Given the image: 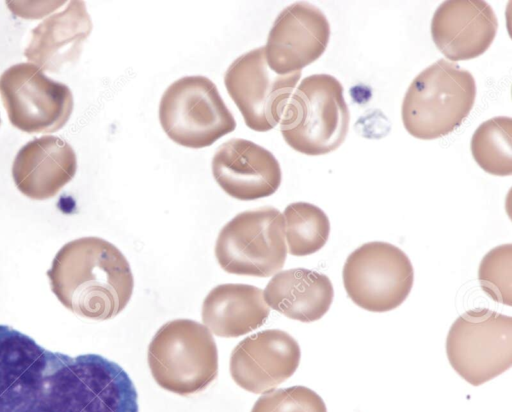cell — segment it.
<instances>
[{
  "mask_svg": "<svg viewBox=\"0 0 512 412\" xmlns=\"http://www.w3.org/2000/svg\"><path fill=\"white\" fill-rule=\"evenodd\" d=\"M77 169L76 154L65 140L46 135L35 138L17 153L12 176L15 185L25 196L44 200L54 197Z\"/></svg>",
  "mask_w": 512,
  "mask_h": 412,
  "instance_id": "16",
  "label": "cell"
},
{
  "mask_svg": "<svg viewBox=\"0 0 512 412\" xmlns=\"http://www.w3.org/2000/svg\"><path fill=\"white\" fill-rule=\"evenodd\" d=\"M342 278L352 302L367 311L383 313L397 308L408 297L414 270L399 247L372 241L349 254Z\"/></svg>",
  "mask_w": 512,
  "mask_h": 412,
  "instance_id": "9",
  "label": "cell"
},
{
  "mask_svg": "<svg viewBox=\"0 0 512 412\" xmlns=\"http://www.w3.org/2000/svg\"><path fill=\"white\" fill-rule=\"evenodd\" d=\"M148 365L155 382L187 396L207 388L218 374V351L212 333L190 319L163 324L148 346Z\"/></svg>",
  "mask_w": 512,
  "mask_h": 412,
  "instance_id": "5",
  "label": "cell"
},
{
  "mask_svg": "<svg viewBox=\"0 0 512 412\" xmlns=\"http://www.w3.org/2000/svg\"><path fill=\"white\" fill-rule=\"evenodd\" d=\"M446 354L473 386L497 377L512 365V318L486 308L466 311L450 327Z\"/></svg>",
  "mask_w": 512,
  "mask_h": 412,
  "instance_id": "8",
  "label": "cell"
},
{
  "mask_svg": "<svg viewBox=\"0 0 512 412\" xmlns=\"http://www.w3.org/2000/svg\"><path fill=\"white\" fill-rule=\"evenodd\" d=\"M349 121L342 84L332 75L313 74L294 90L279 124L292 149L319 156L340 147L346 139Z\"/></svg>",
  "mask_w": 512,
  "mask_h": 412,
  "instance_id": "4",
  "label": "cell"
},
{
  "mask_svg": "<svg viewBox=\"0 0 512 412\" xmlns=\"http://www.w3.org/2000/svg\"><path fill=\"white\" fill-rule=\"evenodd\" d=\"M270 314L262 289L247 284H221L207 294L202 321L209 331L224 338L245 335L262 326Z\"/></svg>",
  "mask_w": 512,
  "mask_h": 412,
  "instance_id": "19",
  "label": "cell"
},
{
  "mask_svg": "<svg viewBox=\"0 0 512 412\" xmlns=\"http://www.w3.org/2000/svg\"><path fill=\"white\" fill-rule=\"evenodd\" d=\"M498 28L492 7L482 0H448L436 9L431 36L451 61L470 60L485 53Z\"/></svg>",
  "mask_w": 512,
  "mask_h": 412,
  "instance_id": "15",
  "label": "cell"
},
{
  "mask_svg": "<svg viewBox=\"0 0 512 412\" xmlns=\"http://www.w3.org/2000/svg\"><path fill=\"white\" fill-rule=\"evenodd\" d=\"M137 399L117 363L52 352L0 325V412H138Z\"/></svg>",
  "mask_w": 512,
  "mask_h": 412,
  "instance_id": "1",
  "label": "cell"
},
{
  "mask_svg": "<svg viewBox=\"0 0 512 412\" xmlns=\"http://www.w3.org/2000/svg\"><path fill=\"white\" fill-rule=\"evenodd\" d=\"M159 121L178 145L201 149L236 128L216 85L205 76H184L168 86L159 104Z\"/></svg>",
  "mask_w": 512,
  "mask_h": 412,
  "instance_id": "6",
  "label": "cell"
},
{
  "mask_svg": "<svg viewBox=\"0 0 512 412\" xmlns=\"http://www.w3.org/2000/svg\"><path fill=\"white\" fill-rule=\"evenodd\" d=\"M92 22L83 1H71L64 11L55 13L33 31L25 57L42 71L58 72L76 61Z\"/></svg>",
  "mask_w": 512,
  "mask_h": 412,
  "instance_id": "17",
  "label": "cell"
},
{
  "mask_svg": "<svg viewBox=\"0 0 512 412\" xmlns=\"http://www.w3.org/2000/svg\"><path fill=\"white\" fill-rule=\"evenodd\" d=\"M52 292L75 314L108 320L124 310L133 293L134 278L124 254L99 237L66 243L47 271Z\"/></svg>",
  "mask_w": 512,
  "mask_h": 412,
  "instance_id": "2",
  "label": "cell"
},
{
  "mask_svg": "<svg viewBox=\"0 0 512 412\" xmlns=\"http://www.w3.org/2000/svg\"><path fill=\"white\" fill-rule=\"evenodd\" d=\"M301 77V71L287 75L273 72L259 47L236 58L227 68L224 84L246 125L267 132L281 121L285 107Z\"/></svg>",
  "mask_w": 512,
  "mask_h": 412,
  "instance_id": "11",
  "label": "cell"
},
{
  "mask_svg": "<svg viewBox=\"0 0 512 412\" xmlns=\"http://www.w3.org/2000/svg\"><path fill=\"white\" fill-rule=\"evenodd\" d=\"M287 252L307 256L319 251L327 242L330 221L325 212L308 202L289 204L283 213Z\"/></svg>",
  "mask_w": 512,
  "mask_h": 412,
  "instance_id": "20",
  "label": "cell"
},
{
  "mask_svg": "<svg viewBox=\"0 0 512 412\" xmlns=\"http://www.w3.org/2000/svg\"><path fill=\"white\" fill-rule=\"evenodd\" d=\"M476 163L495 176L512 174V119L493 117L481 123L470 143Z\"/></svg>",
  "mask_w": 512,
  "mask_h": 412,
  "instance_id": "21",
  "label": "cell"
},
{
  "mask_svg": "<svg viewBox=\"0 0 512 412\" xmlns=\"http://www.w3.org/2000/svg\"><path fill=\"white\" fill-rule=\"evenodd\" d=\"M0 95L11 124L26 133L61 129L73 110L69 87L48 78L32 63H19L0 76Z\"/></svg>",
  "mask_w": 512,
  "mask_h": 412,
  "instance_id": "10",
  "label": "cell"
},
{
  "mask_svg": "<svg viewBox=\"0 0 512 412\" xmlns=\"http://www.w3.org/2000/svg\"><path fill=\"white\" fill-rule=\"evenodd\" d=\"M251 412H327V408L315 391L296 385L265 392Z\"/></svg>",
  "mask_w": 512,
  "mask_h": 412,
  "instance_id": "23",
  "label": "cell"
},
{
  "mask_svg": "<svg viewBox=\"0 0 512 412\" xmlns=\"http://www.w3.org/2000/svg\"><path fill=\"white\" fill-rule=\"evenodd\" d=\"M300 358V346L289 333L268 329L246 337L232 350L230 374L242 389L265 393L290 378Z\"/></svg>",
  "mask_w": 512,
  "mask_h": 412,
  "instance_id": "13",
  "label": "cell"
},
{
  "mask_svg": "<svg viewBox=\"0 0 512 412\" xmlns=\"http://www.w3.org/2000/svg\"><path fill=\"white\" fill-rule=\"evenodd\" d=\"M512 245L510 243L492 248L482 258L478 279L483 291L494 301L512 304Z\"/></svg>",
  "mask_w": 512,
  "mask_h": 412,
  "instance_id": "22",
  "label": "cell"
},
{
  "mask_svg": "<svg viewBox=\"0 0 512 412\" xmlns=\"http://www.w3.org/2000/svg\"><path fill=\"white\" fill-rule=\"evenodd\" d=\"M330 38L325 14L307 2L284 8L267 37L264 56L269 68L279 75L301 71L324 53Z\"/></svg>",
  "mask_w": 512,
  "mask_h": 412,
  "instance_id": "12",
  "label": "cell"
},
{
  "mask_svg": "<svg viewBox=\"0 0 512 412\" xmlns=\"http://www.w3.org/2000/svg\"><path fill=\"white\" fill-rule=\"evenodd\" d=\"M217 184L229 196L243 201L268 197L281 183V168L266 148L232 138L219 146L212 159Z\"/></svg>",
  "mask_w": 512,
  "mask_h": 412,
  "instance_id": "14",
  "label": "cell"
},
{
  "mask_svg": "<svg viewBox=\"0 0 512 412\" xmlns=\"http://www.w3.org/2000/svg\"><path fill=\"white\" fill-rule=\"evenodd\" d=\"M476 97L473 75L439 59L422 70L407 89L401 107L407 132L421 140L450 134L469 115Z\"/></svg>",
  "mask_w": 512,
  "mask_h": 412,
  "instance_id": "3",
  "label": "cell"
},
{
  "mask_svg": "<svg viewBox=\"0 0 512 412\" xmlns=\"http://www.w3.org/2000/svg\"><path fill=\"white\" fill-rule=\"evenodd\" d=\"M287 253L283 214L270 206L237 214L220 230L215 244L221 268L236 275H274Z\"/></svg>",
  "mask_w": 512,
  "mask_h": 412,
  "instance_id": "7",
  "label": "cell"
},
{
  "mask_svg": "<svg viewBox=\"0 0 512 412\" xmlns=\"http://www.w3.org/2000/svg\"><path fill=\"white\" fill-rule=\"evenodd\" d=\"M333 297V285L328 276L305 268L276 273L263 291L269 308L305 323L322 318L328 312Z\"/></svg>",
  "mask_w": 512,
  "mask_h": 412,
  "instance_id": "18",
  "label": "cell"
}]
</instances>
